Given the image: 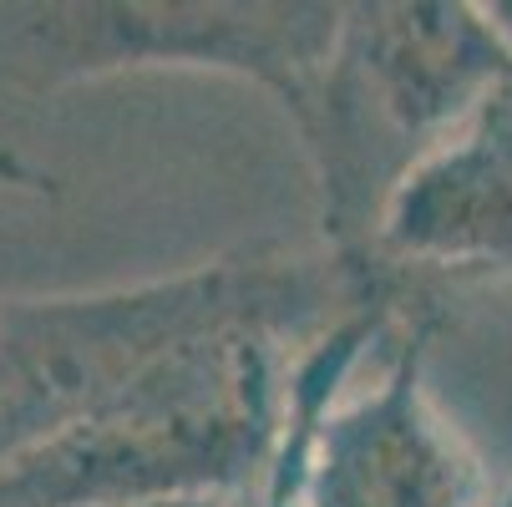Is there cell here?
Listing matches in <instances>:
<instances>
[{
	"label": "cell",
	"instance_id": "cell-1",
	"mask_svg": "<svg viewBox=\"0 0 512 507\" xmlns=\"http://www.w3.org/2000/svg\"><path fill=\"white\" fill-rule=\"evenodd\" d=\"M442 289L381 254L244 249L92 295L0 300V467L82 421L178 345L224 325H284L305 340L335 320Z\"/></svg>",
	"mask_w": 512,
	"mask_h": 507
},
{
	"label": "cell",
	"instance_id": "cell-2",
	"mask_svg": "<svg viewBox=\"0 0 512 507\" xmlns=\"http://www.w3.org/2000/svg\"><path fill=\"white\" fill-rule=\"evenodd\" d=\"M300 345L305 335L259 320L178 345L112 401L0 467V507L259 502Z\"/></svg>",
	"mask_w": 512,
	"mask_h": 507
},
{
	"label": "cell",
	"instance_id": "cell-3",
	"mask_svg": "<svg viewBox=\"0 0 512 507\" xmlns=\"http://www.w3.org/2000/svg\"><path fill=\"white\" fill-rule=\"evenodd\" d=\"M452 289L365 305L295 350L254 507H492L487 457L431 391Z\"/></svg>",
	"mask_w": 512,
	"mask_h": 507
},
{
	"label": "cell",
	"instance_id": "cell-4",
	"mask_svg": "<svg viewBox=\"0 0 512 507\" xmlns=\"http://www.w3.org/2000/svg\"><path fill=\"white\" fill-rule=\"evenodd\" d=\"M512 77L497 6L376 0L345 6L335 51L295 122L325 249L376 254L396 188Z\"/></svg>",
	"mask_w": 512,
	"mask_h": 507
},
{
	"label": "cell",
	"instance_id": "cell-5",
	"mask_svg": "<svg viewBox=\"0 0 512 507\" xmlns=\"http://www.w3.org/2000/svg\"><path fill=\"white\" fill-rule=\"evenodd\" d=\"M345 6L325 0H117L0 11V71L56 92L117 71H203L259 87L295 127L335 51Z\"/></svg>",
	"mask_w": 512,
	"mask_h": 507
},
{
	"label": "cell",
	"instance_id": "cell-6",
	"mask_svg": "<svg viewBox=\"0 0 512 507\" xmlns=\"http://www.w3.org/2000/svg\"><path fill=\"white\" fill-rule=\"evenodd\" d=\"M376 254L452 289L512 274V77L396 188Z\"/></svg>",
	"mask_w": 512,
	"mask_h": 507
},
{
	"label": "cell",
	"instance_id": "cell-7",
	"mask_svg": "<svg viewBox=\"0 0 512 507\" xmlns=\"http://www.w3.org/2000/svg\"><path fill=\"white\" fill-rule=\"evenodd\" d=\"M148 507H239L229 497H178V502H148Z\"/></svg>",
	"mask_w": 512,
	"mask_h": 507
},
{
	"label": "cell",
	"instance_id": "cell-8",
	"mask_svg": "<svg viewBox=\"0 0 512 507\" xmlns=\"http://www.w3.org/2000/svg\"><path fill=\"white\" fill-rule=\"evenodd\" d=\"M497 16H502V26H507V36H512V0H497Z\"/></svg>",
	"mask_w": 512,
	"mask_h": 507
},
{
	"label": "cell",
	"instance_id": "cell-9",
	"mask_svg": "<svg viewBox=\"0 0 512 507\" xmlns=\"http://www.w3.org/2000/svg\"><path fill=\"white\" fill-rule=\"evenodd\" d=\"M492 507H512V502H507V487H502V492H497V502H492Z\"/></svg>",
	"mask_w": 512,
	"mask_h": 507
},
{
	"label": "cell",
	"instance_id": "cell-10",
	"mask_svg": "<svg viewBox=\"0 0 512 507\" xmlns=\"http://www.w3.org/2000/svg\"><path fill=\"white\" fill-rule=\"evenodd\" d=\"M507 502H512V487H507Z\"/></svg>",
	"mask_w": 512,
	"mask_h": 507
}]
</instances>
